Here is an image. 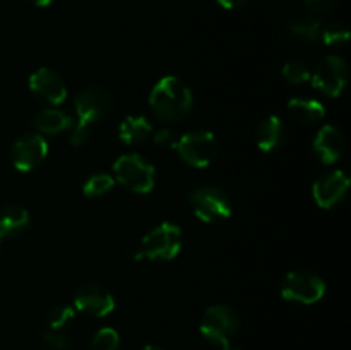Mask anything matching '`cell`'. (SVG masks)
<instances>
[{
  "mask_svg": "<svg viewBox=\"0 0 351 350\" xmlns=\"http://www.w3.org/2000/svg\"><path fill=\"white\" fill-rule=\"evenodd\" d=\"M194 105L192 91L182 79L165 75L154 84L149 96V106L158 119L165 122L182 120Z\"/></svg>",
  "mask_w": 351,
  "mask_h": 350,
  "instance_id": "6da1fadb",
  "label": "cell"
},
{
  "mask_svg": "<svg viewBox=\"0 0 351 350\" xmlns=\"http://www.w3.org/2000/svg\"><path fill=\"white\" fill-rule=\"evenodd\" d=\"M240 328V319L235 309L230 305H211L201 319L202 336L221 350H240L235 343V336Z\"/></svg>",
  "mask_w": 351,
  "mask_h": 350,
  "instance_id": "7a4b0ae2",
  "label": "cell"
},
{
  "mask_svg": "<svg viewBox=\"0 0 351 350\" xmlns=\"http://www.w3.org/2000/svg\"><path fill=\"white\" fill-rule=\"evenodd\" d=\"M182 237L180 226L175 223L165 222L161 225L154 226L149 233L141 242V249L132 254V259H146L151 261H170L180 254L182 250Z\"/></svg>",
  "mask_w": 351,
  "mask_h": 350,
  "instance_id": "3957f363",
  "label": "cell"
},
{
  "mask_svg": "<svg viewBox=\"0 0 351 350\" xmlns=\"http://www.w3.org/2000/svg\"><path fill=\"white\" fill-rule=\"evenodd\" d=\"M113 175L129 191L147 194L154 187V167L137 153H127L117 158Z\"/></svg>",
  "mask_w": 351,
  "mask_h": 350,
  "instance_id": "277c9868",
  "label": "cell"
},
{
  "mask_svg": "<svg viewBox=\"0 0 351 350\" xmlns=\"http://www.w3.org/2000/svg\"><path fill=\"white\" fill-rule=\"evenodd\" d=\"M195 216L206 223L225 222L232 216V201L223 189L216 185H202L189 196Z\"/></svg>",
  "mask_w": 351,
  "mask_h": 350,
  "instance_id": "5b68a950",
  "label": "cell"
},
{
  "mask_svg": "<svg viewBox=\"0 0 351 350\" xmlns=\"http://www.w3.org/2000/svg\"><path fill=\"white\" fill-rule=\"evenodd\" d=\"M324 294L326 281L307 270L290 271L281 281V295L290 302L311 305L321 301Z\"/></svg>",
  "mask_w": 351,
  "mask_h": 350,
  "instance_id": "8992f818",
  "label": "cell"
},
{
  "mask_svg": "<svg viewBox=\"0 0 351 350\" xmlns=\"http://www.w3.org/2000/svg\"><path fill=\"white\" fill-rule=\"evenodd\" d=\"M175 150L182 160L195 168L208 167L218 153V141L209 130H191L177 141Z\"/></svg>",
  "mask_w": 351,
  "mask_h": 350,
  "instance_id": "52a82bcc",
  "label": "cell"
},
{
  "mask_svg": "<svg viewBox=\"0 0 351 350\" xmlns=\"http://www.w3.org/2000/svg\"><path fill=\"white\" fill-rule=\"evenodd\" d=\"M311 81L315 89L324 93L326 96H339L348 81V65L338 55H329L322 58L315 67L314 74H311Z\"/></svg>",
  "mask_w": 351,
  "mask_h": 350,
  "instance_id": "ba28073f",
  "label": "cell"
},
{
  "mask_svg": "<svg viewBox=\"0 0 351 350\" xmlns=\"http://www.w3.org/2000/svg\"><path fill=\"white\" fill-rule=\"evenodd\" d=\"M74 106L79 120L95 124L105 120L112 113L113 96L103 86H89L75 96Z\"/></svg>",
  "mask_w": 351,
  "mask_h": 350,
  "instance_id": "9c48e42d",
  "label": "cell"
},
{
  "mask_svg": "<svg viewBox=\"0 0 351 350\" xmlns=\"http://www.w3.org/2000/svg\"><path fill=\"white\" fill-rule=\"evenodd\" d=\"M48 144L40 134H24L10 150V161L19 172H31L47 158Z\"/></svg>",
  "mask_w": 351,
  "mask_h": 350,
  "instance_id": "30bf717a",
  "label": "cell"
},
{
  "mask_svg": "<svg viewBox=\"0 0 351 350\" xmlns=\"http://www.w3.org/2000/svg\"><path fill=\"white\" fill-rule=\"evenodd\" d=\"M74 305L79 312L93 318L108 316L115 309V299L99 283H86L75 292Z\"/></svg>",
  "mask_w": 351,
  "mask_h": 350,
  "instance_id": "8fae6325",
  "label": "cell"
},
{
  "mask_svg": "<svg viewBox=\"0 0 351 350\" xmlns=\"http://www.w3.org/2000/svg\"><path fill=\"white\" fill-rule=\"evenodd\" d=\"M350 187V177L343 170H332L328 174H322L314 182L312 194L315 202L321 208L331 209L345 199Z\"/></svg>",
  "mask_w": 351,
  "mask_h": 350,
  "instance_id": "7c38bea8",
  "label": "cell"
},
{
  "mask_svg": "<svg viewBox=\"0 0 351 350\" xmlns=\"http://www.w3.org/2000/svg\"><path fill=\"white\" fill-rule=\"evenodd\" d=\"M29 89L36 98L48 105H58L67 96V86H65L62 75L48 67H41L31 74Z\"/></svg>",
  "mask_w": 351,
  "mask_h": 350,
  "instance_id": "4fadbf2b",
  "label": "cell"
},
{
  "mask_svg": "<svg viewBox=\"0 0 351 350\" xmlns=\"http://www.w3.org/2000/svg\"><path fill=\"white\" fill-rule=\"evenodd\" d=\"M345 136H343L341 130L332 126L322 127L315 136L314 144H312L315 156L326 165L338 161L345 153Z\"/></svg>",
  "mask_w": 351,
  "mask_h": 350,
  "instance_id": "5bb4252c",
  "label": "cell"
},
{
  "mask_svg": "<svg viewBox=\"0 0 351 350\" xmlns=\"http://www.w3.org/2000/svg\"><path fill=\"white\" fill-rule=\"evenodd\" d=\"M29 229V213L23 206H0V244L7 239H16Z\"/></svg>",
  "mask_w": 351,
  "mask_h": 350,
  "instance_id": "9a60e30c",
  "label": "cell"
},
{
  "mask_svg": "<svg viewBox=\"0 0 351 350\" xmlns=\"http://www.w3.org/2000/svg\"><path fill=\"white\" fill-rule=\"evenodd\" d=\"M285 137H287V127H285L283 120L276 115H271L264 119L261 126L257 127L256 143L261 150L271 153V151H276L278 148H281V144L285 143Z\"/></svg>",
  "mask_w": 351,
  "mask_h": 350,
  "instance_id": "2e32d148",
  "label": "cell"
},
{
  "mask_svg": "<svg viewBox=\"0 0 351 350\" xmlns=\"http://www.w3.org/2000/svg\"><path fill=\"white\" fill-rule=\"evenodd\" d=\"M72 124H74V119H72L69 113L57 108L40 110V112L33 117L34 129H36L38 132L51 134V136H53V134L64 132V130H69Z\"/></svg>",
  "mask_w": 351,
  "mask_h": 350,
  "instance_id": "e0dca14e",
  "label": "cell"
},
{
  "mask_svg": "<svg viewBox=\"0 0 351 350\" xmlns=\"http://www.w3.org/2000/svg\"><path fill=\"white\" fill-rule=\"evenodd\" d=\"M288 113L291 119L304 126H314L326 117V108L321 102L311 98H293L288 102Z\"/></svg>",
  "mask_w": 351,
  "mask_h": 350,
  "instance_id": "ac0fdd59",
  "label": "cell"
},
{
  "mask_svg": "<svg viewBox=\"0 0 351 350\" xmlns=\"http://www.w3.org/2000/svg\"><path fill=\"white\" fill-rule=\"evenodd\" d=\"M151 134H153V126L141 115L127 117L119 127V137L122 139V143L129 144V146L146 143Z\"/></svg>",
  "mask_w": 351,
  "mask_h": 350,
  "instance_id": "d6986e66",
  "label": "cell"
},
{
  "mask_svg": "<svg viewBox=\"0 0 351 350\" xmlns=\"http://www.w3.org/2000/svg\"><path fill=\"white\" fill-rule=\"evenodd\" d=\"M290 30L291 33L300 36L305 41H317L321 38L322 26L319 17H315L314 14H300V16H295L290 21Z\"/></svg>",
  "mask_w": 351,
  "mask_h": 350,
  "instance_id": "ffe728a7",
  "label": "cell"
},
{
  "mask_svg": "<svg viewBox=\"0 0 351 350\" xmlns=\"http://www.w3.org/2000/svg\"><path fill=\"white\" fill-rule=\"evenodd\" d=\"M113 184H115V178L108 174H95L84 182V187H82V192L88 198H101V196L108 194L113 189Z\"/></svg>",
  "mask_w": 351,
  "mask_h": 350,
  "instance_id": "44dd1931",
  "label": "cell"
},
{
  "mask_svg": "<svg viewBox=\"0 0 351 350\" xmlns=\"http://www.w3.org/2000/svg\"><path fill=\"white\" fill-rule=\"evenodd\" d=\"M120 335L113 328H101L91 340V350H119Z\"/></svg>",
  "mask_w": 351,
  "mask_h": 350,
  "instance_id": "7402d4cb",
  "label": "cell"
},
{
  "mask_svg": "<svg viewBox=\"0 0 351 350\" xmlns=\"http://www.w3.org/2000/svg\"><path fill=\"white\" fill-rule=\"evenodd\" d=\"M283 78L287 79L290 84H305L307 81H311V71L305 65V62L302 60H291L281 71Z\"/></svg>",
  "mask_w": 351,
  "mask_h": 350,
  "instance_id": "603a6c76",
  "label": "cell"
},
{
  "mask_svg": "<svg viewBox=\"0 0 351 350\" xmlns=\"http://www.w3.org/2000/svg\"><path fill=\"white\" fill-rule=\"evenodd\" d=\"M43 343L50 350H67L71 347V335L65 331V328H45Z\"/></svg>",
  "mask_w": 351,
  "mask_h": 350,
  "instance_id": "cb8c5ba5",
  "label": "cell"
},
{
  "mask_svg": "<svg viewBox=\"0 0 351 350\" xmlns=\"http://www.w3.org/2000/svg\"><path fill=\"white\" fill-rule=\"evenodd\" d=\"M321 38L328 47H343L350 40V31L343 24H331V26L324 27Z\"/></svg>",
  "mask_w": 351,
  "mask_h": 350,
  "instance_id": "d4e9b609",
  "label": "cell"
},
{
  "mask_svg": "<svg viewBox=\"0 0 351 350\" xmlns=\"http://www.w3.org/2000/svg\"><path fill=\"white\" fill-rule=\"evenodd\" d=\"M74 318V309L71 305H57L47 316L48 328H65Z\"/></svg>",
  "mask_w": 351,
  "mask_h": 350,
  "instance_id": "484cf974",
  "label": "cell"
},
{
  "mask_svg": "<svg viewBox=\"0 0 351 350\" xmlns=\"http://www.w3.org/2000/svg\"><path fill=\"white\" fill-rule=\"evenodd\" d=\"M91 139V124L84 120H74V124L69 129V143L72 146H84Z\"/></svg>",
  "mask_w": 351,
  "mask_h": 350,
  "instance_id": "4316f807",
  "label": "cell"
},
{
  "mask_svg": "<svg viewBox=\"0 0 351 350\" xmlns=\"http://www.w3.org/2000/svg\"><path fill=\"white\" fill-rule=\"evenodd\" d=\"M177 137H175V132H171L170 129H161L154 134V144L163 150H171V148L177 146Z\"/></svg>",
  "mask_w": 351,
  "mask_h": 350,
  "instance_id": "83f0119b",
  "label": "cell"
},
{
  "mask_svg": "<svg viewBox=\"0 0 351 350\" xmlns=\"http://www.w3.org/2000/svg\"><path fill=\"white\" fill-rule=\"evenodd\" d=\"M304 2H305V5L312 10V12L322 14V12H328V10H331L332 7L338 3V0H304Z\"/></svg>",
  "mask_w": 351,
  "mask_h": 350,
  "instance_id": "f1b7e54d",
  "label": "cell"
},
{
  "mask_svg": "<svg viewBox=\"0 0 351 350\" xmlns=\"http://www.w3.org/2000/svg\"><path fill=\"white\" fill-rule=\"evenodd\" d=\"M216 2H218L223 9L233 10V9H239V7H242L247 0H216Z\"/></svg>",
  "mask_w": 351,
  "mask_h": 350,
  "instance_id": "f546056e",
  "label": "cell"
},
{
  "mask_svg": "<svg viewBox=\"0 0 351 350\" xmlns=\"http://www.w3.org/2000/svg\"><path fill=\"white\" fill-rule=\"evenodd\" d=\"M29 2L36 7H48L53 0H29Z\"/></svg>",
  "mask_w": 351,
  "mask_h": 350,
  "instance_id": "4dcf8cb0",
  "label": "cell"
},
{
  "mask_svg": "<svg viewBox=\"0 0 351 350\" xmlns=\"http://www.w3.org/2000/svg\"><path fill=\"white\" fill-rule=\"evenodd\" d=\"M141 350H165V349L163 347H158V345H146V347H143Z\"/></svg>",
  "mask_w": 351,
  "mask_h": 350,
  "instance_id": "1f68e13d",
  "label": "cell"
}]
</instances>
